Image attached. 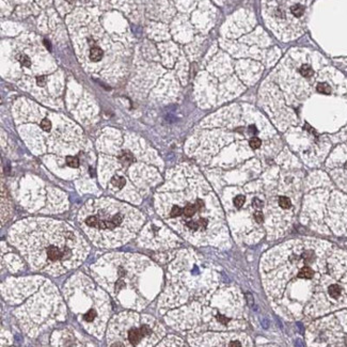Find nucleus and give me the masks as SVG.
Instances as JSON below:
<instances>
[{
	"mask_svg": "<svg viewBox=\"0 0 347 347\" xmlns=\"http://www.w3.org/2000/svg\"><path fill=\"white\" fill-rule=\"evenodd\" d=\"M31 237L23 251L39 268L58 265L74 267L85 257V247L74 231L62 223H31Z\"/></svg>",
	"mask_w": 347,
	"mask_h": 347,
	"instance_id": "nucleus-1",
	"label": "nucleus"
},
{
	"mask_svg": "<svg viewBox=\"0 0 347 347\" xmlns=\"http://www.w3.org/2000/svg\"><path fill=\"white\" fill-rule=\"evenodd\" d=\"M217 319L219 320V322H221V324H227V322H230V319L227 317H225V316H223V315H217Z\"/></svg>",
	"mask_w": 347,
	"mask_h": 347,
	"instance_id": "nucleus-25",
	"label": "nucleus"
},
{
	"mask_svg": "<svg viewBox=\"0 0 347 347\" xmlns=\"http://www.w3.org/2000/svg\"><path fill=\"white\" fill-rule=\"evenodd\" d=\"M41 127L42 129L45 130V132H49V130L51 129V122H50L48 119H44L41 122Z\"/></svg>",
	"mask_w": 347,
	"mask_h": 347,
	"instance_id": "nucleus-18",
	"label": "nucleus"
},
{
	"mask_svg": "<svg viewBox=\"0 0 347 347\" xmlns=\"http://www.w3.org/2000/svg\"><path fill=\"white\" fill-rule=\"evenodd\" d=\"M302 258L304 260V263H306V264H310V263H312L313 261H314L315 254L313 251H307V252H304L303 254H302Z\"/></svg>",
	"mask_w": 347,
	"mask_h": 347,
	"instance_id": "nucleus-14",
	"label": "nucleus"
},
{
	"mask_svg": "<svg viewBox=\"0 0 347 347\" xmlns=\"http://www.w3.org/2000/svg\"><path fill=\"white\" fill-rule=\"evenodd\" d=\"M135 211H126L121 207H101L91 211L83 220V224L93 231L104 234H128L135 230Z\"/></svg>",
	"mask_w": 347,
	"mask_h": 347,
	"instance_id": "nucleus-2",
	"label": "nucleus"
},
{
	"mask_svg": "<svg viewBox=\"0 0 347 347\" xmlns=\"http://www.w3.org/2000/svg\"><path fill=\"white\" fill-rule=\"evenodd\" d=\"M121 159H122V160H124V161H129V162H132V161H135L134 156H132L130 153H128V152H124V153L122 154V156H121Z\"/></svg>",
	"mask_w": 347,
	"mask_h": 347,
	"instance_id": "nucleus-22",
	"label": "nucleus"
},
{
	"mask_svg": "<svg viewBox=\"0 0 347 347\" xmlns=\"http://www.w3.org/2000/svg\"><path fill=\"white\" fill-rule=\"evenodd\" d=\"M254 219H255L256 222L262 223L263 221H264V216H263V214L261 213V212H256V213L254 214Z\"/></svg>",
	"mask_w": 347,
	"mask_h": 347,
	"instance_id": "nucleus-24",
	"label": "nucleus"
},
{
	"mask_svg": "<svg viewBox=\"0 0 347 347\" xmlns=\"http://www.w3.org/2000/svg\"><path fill=\"white\" fill-rule=\"evenodd\" d=\"M125 183H126L125 182V178L122 177V176H119V175L113 176L112 180H111L112 186L116 187V188H119V189L123 188V187L125 186Z\"/></svg>",
	"mask_w": 347,
	"mask_h": 347,
	"instance_id": "nucleus-7",
	"label": "nucleus"
},
{
	"mask_svg": "<svg viewBox=\"0 0 347 347\" xmlns=\"http://www.w3.org/2000/svg\"><path fill=\"white\" fill-rule=\"evenodd\" d=\"M47 82V77L46 76H40L36 78V85L39 87H44Z\"/></svg>",
	"mask_w": 347,
	"mask_h": 347,
	"instance_id": "nucleus-23",
	"label": "nucleus"
},
{
	"mask_svg": "<svg viewBox=\"0 0 347 347\" xmlns=\"http://www.w3.org/2000/svg\"><path fill=\"white\" fill-rule=\"evenodd\" d=\"M279 205L282 207V208L287 209V208H289V207H291L292 202H291V200L287 198V196H280V198H279Z\"/></svg>",
	"mask_w": 347,
	"mask_h": 347,
	"instance_id": "nucleus-13",
	"label": "nucleus"
},
{
	"mask_svg": "<svg viewBox=\"0 0 347 347\" xmlns=\"http://www.w3.org/2000/svg\"><path fill=\"white\" fill-rule=\"evenodd\" d=\"M249 144H250V147H252V149H258V147H261V144H262V142H261V140L258 138H252L250 140V142H249Z\"/></svg>",
	"mask_w": 347,
	"mask_h": 347,
	"instance_id": "nucleus-21",
	"label": "nucleus"
},
{
	"mask_svg": "<svg viewBox=\"0 0 347 347\" xmlns=\"http://www.w3.org/2000/svg\"><path fill=\"white\" fill-rule=\"evenodd\" d=\"M187 227L191 231H198L200 229V224H199L198 221H189V222H187Z\"/></svg>",
	"mask_w": 347,
	"mask_h": 347,
	"instance_id": "nucleus-20",
	"label": "nucleus"
},
{
	"mask_svg": "<svg viewBox=\"0 0 347 347\" xmlns=\"http://www.w3.org/2000/svg\"><path fill=\"white\" fill-rule=\"evenodd\" d=\"M81 1H82V2H88L89 0H81Z\"/></svg>",
	"mask_w": 347,
	"mask_h": 347,
	"instance_id": "nucleus-29",
	"label": "nucleus"
},
{
	"mask_svg": "<svg viewBox=\"0 0 347 347\" xmlns=\"http://www.w3.org/2000/svg\"><path fill=\"white\" fill-rule=\"evenodd\" d=\"M18 60L21 65L26 66V67H30V66H31V60H30L29 57L26 56V55H19Z\"/></svg>",
	"mask_w": 347,
	"mask_h": 347,
	"instance_id": "nucleus-15",
	"label": "nucleus"
},
{
	"mask_svg": "<svg viewBox=\"0 0 347 347\" xmlns=\"http://www.w3.org/2000/svg\"><path fill=\"white\" fill-rule=\"evenodd\" d=\"M229 346H231V347H236V346H242V344H240L239 342H237V341H234V342H232V343H230V344H229Z\"/></svg>",
	"mask_w": 347,
	"mask_h": 347,
	"instance_id": "nucleus-27",
	"label": "nucleus"
},
{
	"mask_svg": "<svg viewBox=\"0 0 347 347\" xmlns=\"http://www.w3.org/2000/svg\"><path fill=\"white\" fill-rule=\"evenodd\" d=\"M66 165L71 168H78L79 166V160L77 157H74V156H67L66 157Z\"/></svg>",
	"mask_w": 347,
	"mask_h": 347,
	"instance_id": "nucleus-12",
	"label": "nucleus"
},
{
	"mask_svg": "<svg viewBox=\"0 0 347 347\" xmlns=\"http://www.w3.org/2000/svg\"><path fill=\"white\" fill-rule=\"evenodd\" d=\"M299 72L303 77H311L313 75L312 67H311L310 65H307V64H304V65H302L301 67H300Z\"/></svg>",
	"mask_w": 347,
	"mask_h": 347,
	"instance_id": "nucleus-10",
	"label": "nucleus"
},
{
	"mask_svg": "<svg viewBox=\"0 0 347 347\" xmlns=\"http://www.w3.org/2000/svg\"><path fill=\"white\" fill-rule=\"evenodd\" d=\"M142 337H143L140 328L139 329H136V328L132 329V330H129V332L127 333L128 341H129L130 344H132V345H137V344L141 341Z\"/></svg>",
	"mask_w": 347,
	"mask_h": 347,
	"instance_id": "nucleus-3",
	"label": "nucleus"
},
{
	"mask_svg": "<svg viewBox=\"0 0 347 347\" xmlns=\"http://www.w3.org/2000/svg\"><path fill=\"white\" fill-rule=\"evenodd\" d=\"M291 11L296 17H300L302 14H303L304 8L302 6H300V4H295V6H293L291 8Z\"/></svg>",
	"mask_w": 347,
	"mask_h": 347,
	"instance_id": "nucleus-11",
	"label": "nucleus"
},
{
	"mask_svg": "<svg viewBox=\"0 0 347 347\" xmlns=\"http://www.w3.org/2000/svg\"><path fill=\"white\" fill-rule=\"evenodd\" d=\"M95 316H96V312H95L94 309H91V310H89L85 315H83V319H85L87 322H91L94 320Z\"/></svg>",
	"mask_w": 347,
	"mask_h": 347,
	"instance_id": "nucleus-16",
	"label": "nucleus"
},
{
	"mask_svg": "<svg viewBox=\"0 0 347 347\" xmlns=\"http://www.w3.org/2000/svg\"><path fill=\"white\" fill-rule=\"evenodd\" d=\"M44 43H45V45H46V47L48 48V49H50V44H49V42H47L45 40V41H44Z\"/></svg>",
	"mask_w": 347,
	"mask_h": 347,
	"instance_id": "nucleus-28",
	"label": "nucleus"
},
{
	"mask_svg": "<svg viewBox=\"0 0 347 347\" xmlns=\"http://www.w3.org/2000/svg\"><path fill=\"white\" fill-rule=\"evenodd\" d=\"M183 214V208H181L180 206H177V205H174L173 207H172L171 212H170V216L171 217H178V216H181Z\"/></svg>",
	"mask_w": 347,
	"mask_h": 347,
	"instance_id": "nucleus-17",
	"label": "nucleus"
},
{
	"mask_svg": "<svg viewBox=\"0 0 347 347\" xmlns=\"http://www.w3.org/2000/svg\"><path fill=\"white\" fill-rule=\"evenodd\" d=\"M262 204H263V203L261 202L258 199H254V200H253V205H254V206H256V207H258V208H260V207H262Z\"/></svg>",
	"mask_w": 347,
	"mask_h": 347,
	"instance_id": "nucleus-26",
	"label": "nucleus"
},
{
	"mask_svg": "<svg viewBox=\"0 0 347 347\" xmlns=\"http://www.w3.org/2000/svg\"><path fill=\"white\" fill-rule=\"evenodd\" d=\"M341 292H342L341 287H340L337 284L330 285V286H329V288H328L329 295H330L332 298H339L340 295H341Z\"/></svg>",
	"mask_w": 347,
	"mask_h": 347,
	"instance_id": "nucleus-8",
	"label": "nucleus"
},
{
	"mask_svg": "<svg viewBox=\"0 0 347 347\" xmlns=\"http://www.w3.org/2000/svg\"><path fill=\"white\" fill-rule=\"evenodd\" d=\"M317 91L322 94H330L331 93V88L328 83L320 82L317 85Z\"/></svg>",
	"mask_w": 347,
	"mask_h": 347,
	"instance_id": "nucleus-9",
	"label": "nucleus"
},
{
	"mask_svg": "<svg viewBox=\"0 0 347 347\" xmlns=\"http://www.w3.org/2000/svg\"><path fill=\"white\" fill-rule=\"evenodd\" d=\"M245 201H246V199H245L244 196H237L234 198V205L236 207H242L244 205Z\"/></svg>",
	"mask_w": 347,
	"mask_h": 347,
	"instance_id": "nucleus-19",
	"label": "nucleus"
},
{
	"mask_svg": "<svg viewBox=\"0 0 347 347\" xmlns=\"http://www.w3.org/2000/svg\"><path fill=\"white\" fill-rule=\"evenodd\" d=\"M103 56H104V51L99 47L94 46V47H92L91 50H90V55H89L90 60L93 61V62H98V61H101Z\"/></svg>",
	"mask_w": 347,
	"mask_h": 347,
	"instance_id": "nucleus-4",
	"label": "nucleus"
},
{
	"mask_svg": "<svg viewBox=\"0 0 347 347\" xmlns=\"http://www.w3.org/2000/svg\"><path fill=\"white\" fill-rule=\"evenodd\" d=\"M346 168H347V163H346Z\"/></svg>",
	"mask_w": 347,
	"mask_h": 347,
	"instance_id": "nucleus-30",
	"label": "nucleus"
},
{
	"mask_svg": "<svg viewBox=\"0 0 347 347\" xmlns=\"http://www.w3.org/2000/svg\"><path fill=\"white\" fill-rule=\"evenodd\" d=\"M313 275H314V271L312 270V268L306 266L298 273V278H300V279H311Z\"/></svg>",
	"mask_w": 347,
	"mask_h": 347,
	"instance_id": "nucleus-6",
	"label": "nucleus"
},
{
	"mask_svg": "<svg viewBox=\"0 0 347 347\" xmlns=\"http://www.w3.org/2000/svg\"><path fill=\"white\" fill-rule=\"evenodd\" d=\"M196 211H199V207L198 205H196V204H188L183 208V214H184V216L186 218H191L192 216L196 214Z\"/></svg>",
	"mask_w": 347,
	"mask_h": 347,
	"instance_id": "nucleus-5",
	"label": "nucleus"
}]
</instances>
